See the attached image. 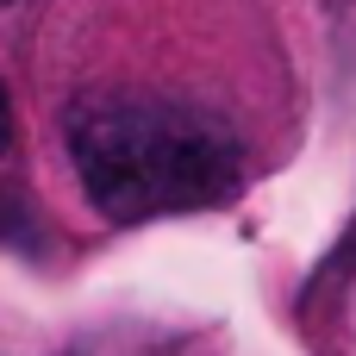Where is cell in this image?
<instances>
[{
  "instance_id": "obj_2",
  "label": "cell",
  "mask_w": 356,
  "mask_h": 356,
  "mask_svg": "<svg viewBox=\"0 0 356 356\" xmlns=\"http://www.w3.org/2000/svg\"><path fill=\"white\" fill-rule=\"evenodd\" d=\"M13 150V94L0 88V156Z\"/></svg>"
},
{
  "instance_id": "obj_1",
  "label": "cell",
  "mask_w": 356,
  "mask_h": 356,
  "mask_svg": "<svg viewBox=\"0 0 356 356\" xmlns=\"http://www.w3.org/2000/svg\"><path fill=\"white\" fill-rule=\"evenodd\" d=\"M63 138L88 200L119 225L219 207L244 181V150L225 119L144 88H94L69 100Z\"/></svg>"
},
{
  "instance_id": "obj_3",
  "label": "cell",
  "mask_w": 356,
  "mask_h": 356,
  "mask_svg": "<svg viewBox=\"0 0 356 356\" xmlns=\"http://www.w3.org/2000/svg\"><path fill=\"white\" fill-rule=\"evenodd\" d=\"M0 6H6V0H0Z\"/></svg>"
}]
</instances>
